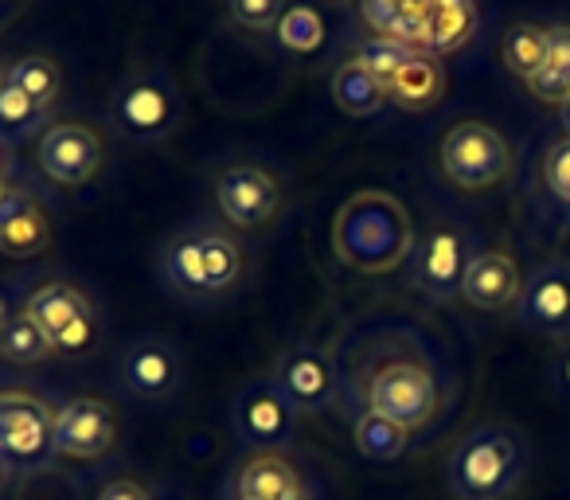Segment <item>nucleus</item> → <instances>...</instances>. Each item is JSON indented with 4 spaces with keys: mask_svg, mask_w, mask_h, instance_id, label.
Listing matches in <instances>:
<instances>
[{
    "mask_svg": "<svg viewBox=\"0 0 570 500\" xmlns=\"http://www.w3.org/2000/svg\"><path fill=\"white\" fill-rule=\"evenodd\" d=\"M341 411H375L414 434L442 414V367L430 341L406 321H360L333 352Z\"/></svg>",
    "mask_w": 570,
    "mask_h": 500,
    "instance_id": "1",
    "label": "nucleus"
},
{
    "mask_svg": "<svg viewBox=\"0 0 570 500\" xmlns=\"http://www.w3.org/2000/svg\"><path fill=\"white\" fill-rule=\"evenodd\" d=\"M160 282L188 305H212L227 297L246 274V251L230 227L196 219L176 227L157 251Z\"/></svg>",
    "mask_w": 570,
    "mask_h": 500,
    "instance_id": "2",
    "label": "nucleus"
},
{
    "mask_svg": "<svg viewBox=\"0 0 570 500\" xmlns=\"http://www.w3.org/2000/svg\"><path fill=\"white\" fill-rule=\"evenodd\" d=\"M333 251L356 274H391L414 255V223L391 192H356L333 219Z\"/></svg>",
    "mask_w": 570,
    "mask_h": 500,
    "instance_id": "3",
    "label": "nucleus"
},
{
    "mask_svg": "<svg viewBox=\"0 0 570 500\" xmlns=\"http://www.w3.org/2000/svg\"><path fill=\"white\" fill-rule=\"evenodd\" d=\"M523 438L504 422H481L453 445L445 477L458 500H504L523 481Z\"/></svg>",
    "mask_w": 570,
    "mask_h": 500,
    "instance_id": "4",
    "label": "nucleus"
},
{
    "mask_svg": "<svg viewBox=\"0 0 570 500\" xmlns=\"http://www.w3.org/2000/svg\"><path fill=\"white\" fill-rule=\"evenodd\" d=\"M106 121H110V129L121 141L157 145L180 129L184 95L165 71L145 67V71H134L129 79L118 82V90L110 98V110H106Z\"/></svg>",
    "mask_w": 570,
    "mask_h": 500,
    "instance_id": "5",
    "label": "nucleus"
},
{
    "mask_svg": "<svg viewBox=\"0 0 570 500\" xmlns=\"http://www.w3.org/2000/svg\"><path fill=\"white\" fill-rule=\"evenodd\" d=\"M24 310L36 317V325L43 329L51 352L59 356H87L98 349V336H102V321L98 310L87 294H82L75 282L63 278H43L28 290Z\"/></svg>",
    "mask_w": 570,
    "mask_h": 500,
    "instance_id": "6",
    "label": "nucleus"
},
{
    "mask_svg": "<svg viewBox=\"0 0 570 500\" xmlns=\"http://www.w3.org/2000/svg\"><path fill=\"white\" fill-rule=\"evenodd\" d=\"M442 173L450 176L453 188L461 192H484L497 188L512 173V149L508 141L484 121H458L442 137Z\"/></svg>",
    "mask_w": 570,
    "mask_h": 500,
    "instance_id": "7",
    "label": "nucleus"
},
{
    "mask_svg": "<svg viewBox=\"0 0 570 500\" xmlns=\"http://www.w3.org/2000/svg\"><path fill=\"white\" fill-rule=\"evenodd\" d=\"M215 204L235 231H262L282 215L285 188L258 160H235L215 176Z\"/></svg>",
    "mask_w": 570,
    "mask_h": 500,
    "instance_id": "8",
    "label": "nucleus"
},
{
    "mask_svg": "<svg viewBox=\"0 0 570 500\" xmlns=\"http://www.w3.org/2000/svg\"><path fill=\"white\" fill-rule=\"evenodd\" d=\"M56 411L32 391H0V465L43 469L51 453Z\"/></svg>",
    "mask_w": 570,
    "mask_h": 500,
    "instance_id": "9",
    "label": "nucleus"
},
{
    "mask_svg": "<svg viewBox=\"0 0 570 500\" xmlns=\"http://www.w3.org/2000/svg\"><path fill=\"white\" fill-rule=\"evenodd\" d=\"M269 380L297 406V414H328L341 406V375L333 352L313 341H297L274 360Z\"/></svg>",
    "mask_w": 570,
    "mask_h": 500,
    "instance_id": "10",
    "label": "nucleus"
},
{
    "mask_svg": "<svg viewBox=\"0 0 570 500\" xmlns=\"http://www.w3.org/2000/svg\"><path fill=\"white\" fill-rule=\"evenodd\" d=\"M230 427L243 445L258 450H285L297 434V406L282 395L274 380H250L235 391Z\"/></svg>",
    "mask_w": 570,
    "mask_h": 500,
    "instance_id": "11",
    "label": "nucleus"
},
{
    "mask_svg": "<svg viewBox=\"0 0 570 500\" xmlns=\"http://www.w3.org/2000/svg\"><path fill=\"white\" fill-rule=\"evenodd\" d=\"M102 134L87 121H51L36 145V165L59 188H82L102 173Z\"/></svg>",
    "mask_w": 570,
    "mask_h": 500,
    "instance_id": "12",
    "label": "nucleus"
},
{
    "mask_svg": "<svg viewBox=\"0 0 570 500\" xmlns=\"http://www.w3.org/2000/svg\"><path fill=\"white\" fill-rule=\"evenodd\" d=\"M118 445V411L106 399L75 395L56 406L51 453L67 461H102Z\"/></svg>",
    "mask_w": 570,
    "mask_h": 500,
    "instance_id": "13",
    "label": "nucleus"
},
{
    "mask_svg": "<svg viewBox=\"0 0 570 500\" xmlns=\"http://www.w3.org/2000/svg\"><path fill=\"white\" fill-rule=\"evenodd\" d=\"M118 375L137 399L168 403L184 388V360L165 336H134L118 352Z\"/></svg>",
    "mask_w": 570,
    "mask_h": 500,
    "instance_id": "14",
    "label": "nucleus"
},
{
    "mask_svg": "<svg viewBox=\"0 0 570 500\" xmlns=\"http://www.w3.org/2000/svg\"><path fill=\"white\" fill-rule=\"evenodd\" d=\"M469 238L453 223H438L414 251V290L430 302H453L469 271Z\"/></svg>",
    "mask_w": 570,
    "mask_h": 500,
    "instance_id": "15",
    "label": "nucleus"
},
{
    "mask_svg": "<svg viewBox=\"0 0 570 500\" xmlns=\"http://www.w3.org/2000/svg\"><path fill=\"white\" fill-rule=\"evenodd\" d=\"M230 500H309V484L282 450H258L238 461Z\"/></svg>",
    "mask_w": 570,
    "mask_h": 500,
    "instance_id": "16",
    "label": "nucleus"
},
{
    "mask_svg": "<svg viewBox=\"0 0 570 500\" xmlns=\"http://www.w3.org/2000/svg\"><path fill=\"white\" fill-rule=\"evenodd\" d=\"M520 321L535 333L562 336L570 333V271L567 266H539L520 290Z\"/></svg>",
    "mask_w": 570,
    "mask_h": 500,
    "instance_id": "17",
    "label": "nucleus"
},
{
    "mask_svg": "<svg viewBox=\"0 0 570 500\" xmlns=\"http://www.w3.org/2000/svg\"><path fill=\"white\" fill-rule=\"evenodd\" d=\"M51 246V215L28 188H12L0 204V255L40 258Z\"/></svg>",
    "mask_w": 570,
    "mask_h": 500,
    "instance_id": "18",
    "label": "nucleus"
},
{
    "mask_svg": "<svg viewBox=\"0 0 570 500\" xmlns=\"http://www.w3.org/2000/svg\"><path fill=\"white\" fill-rule=\"evenodd\" d=\"M520 290H523L520 266L504 251H476L469 258L465 278H461V297L481 313H497L515 305L520 302Z\"/></svg>",
    "mask_w": 570,
    "mask_h": 500,
    "instance_id": "19",
    "label": "nucleus"
},
{
    "mask_svg": "<svg viewBox=\"0 0 570 500\" xmlns=\"http://www.w3.org/2000/svg\"><path fill=\"white\" fill-rule=\"evenodd\" d=\"M422 24H426V56H450V51L465 48L476 32V4L473 0H434L422 9Z\"/></svg>",
    "mask_w": 570,
    "mask_h": 500,
    "instance_id": "20",
    "label": "nucleus"
},
{
    "mask_svg": "<svg viewBox=\"0 0 570 500\" xmlns=\"http://www.w3.org/2000/svg\"><path fill=\"white\" fill-rule=\"evenodd\" d=\"M442 95H445V71L438 63V56H426V51L387 82V102L403 106V110H430V106L442 102Z\"/></svg>",
    "mask_w": 570,
    "mask_h": 500,
    "instance_id": "21",
    "label": "nucleus"
},
{
    "mask_svg": "<svg viewBox=\"0 0 570 500\" xmlns=\"http://www.w3.org/2000/svg\"><path fill=\"white\" fill-rule=\"evenodd\" d=\"M333 98L352 118H372V114H380L383 106H387V90H383L380 79H375L364 63H356V59H348V63H341L333 71Z\"/></svg>",
    "mask_w": 570,
    "mask_h": 500,
    "instance_id": "22",
    "label": "nucleus"
},
{
    "mask_svg": "<svg viewBox=\"0 0 570 500\" xmlns=\"http://www.w3.org/2000/svg\"><path fill=\"white\" fill-rule=\"evenodd\" d=\"M352 442L367 461H395L411 450V430L375 411H352Z\"/></svg>",
    "mask_w": 570,
    "mask_h": 500,
    "instance_id": "23",
    "label": "nucleus"
},
{
    "mask_svg": "<svg viewBox=\"0 0 570 500\" xmlns=\"http://www.w3.org/2000/svg\"><path fill=\"white\" fill-rule=\"evenodd\" d=\"M360 12L375 36H391V40H403L419 51L426 43V24L411 0H360Z\"/></svg>",
    "mask_w": 570,
    "mask_h": 500,
    "instance_id": "24",
    "label": "nucleus"
},
{
    "mask_svg": "<svg viewBox=\"0 0 570 500\" xmlns=\"http://www.w3.org/2000/svg\"><path fill=\"white\" fill-rule=\"evenodd\" d=\"M528 90L539 102L562 106L570 98V24L547 28V63L535 79H528Z\"/></svg>",
    "mask_w": 570,
    "mask_h": 500,
    "instance_id": "25",
    "label": "nucleus"
},
{
    "mask_svg": "<svg viewBox=\"0 0 570 500\" xmlns=\"http://www.w3.org/2000/svg\"><path fill=\"white\" fill-rule=\"evenodd\" d=\"M51 356V344L43 336V329L36 325V317L28 310H12L9 325L0 333V360H9L17 367H36Z\"/></svg>",
    "mask_w": 570,
    "mask_h": 500,
    "instance_id": "26",
    "label": "nucleus"
},
{
    "mask_svg": "<svg viewBox=\"0 0 570 500\" xmlns=\"http://www.w3.org/2000/svg\"><path fill=\"white\" fill-rule=\"evenodd\" d=\"M4 82L17 90H24L36 106L51 110V102L59 98V87H63V71L51 56H20L17 63L4 71Z\"/></svg>",
    "mask_w": 570,
    "mask_h": 500,
    "instance_id": "27",
    "label": "nucleus"
},
{
    "mask_svg": "<svg viewBox=\"0 0 570 500\" xmlns=\"http://www.w3.org/2000/svg\"><path fill=\"white\" fill-rule=\"evenodd\" d=\"M277 43L294 56H317L328 40V24L313 4H289L277 20Z\"/></svg>",
    "mask_w": 570,
    "mask_h": 500,
    "instance_id": "28",
    "label": "nucleus"
},
{
    "mask_svg": "<svg viewBox=\"0 0 570 500\" xmlns=\"http://www.w3.org/2000/svg\"><path fill=\"white\" fill-rule=\"evenodd\" d=\"M500 56H504V67L515 79H535L539 67L547 63V28L512 24L504 32V40H500Z\"/></svg>",
    "mask_w": 570,
    "mask_h": 500,
    "instance_id": "29",
    "label": "nucleus"
},
{
    "mask_svg": "<svg viewBox=\"0 0 570 500\" xmlns=\"http://www.w3.org/2000/svg\"><path fill=\"white\" fill-rule=\"evenodd\" d=\"M48 114L43 106H36L24 90L17 87H0V145H17L24 137H32L40 126H48Z\"/></svg>",
    "mask_w": 570,
    "mask_h": 500,
    "instance_id": "30",
    "label": "nucleus"
},
{
    "mask_svg": "<svg viewBox=\"0 0 570 500\" xmlns=\"http://www.w3.org/2000/svg\"><path fill=\"white\" fill-rule=\"evenodd\" d=\"M419 56H422L419 48H411V43H403V40H391V36H367L356 48V63H364L367 71L380 79L383 90H387V82L395 79L403 67H411Z\"/></svg>",
    "mask_w": 570,
    "mask_h": 500,
    "instance_id": "31",
    "label": "nucleus"
},
{
    "mask_svg": "<svg viewBox=\"0 0 570 500\" xmlns=\"http://www.w3.org/2000/svg\"><path fill=\"white\" fill-rule=\"evenodd\" d=\"M289 0H227V12L246 32H274Z\"/></svg>",
    "mask_w": 570,
    "mask_h": 500,
    "instance_id": "32",
    "label": "nucleus"
},
{
    "mask_svg": "<svg viewBox=\"0 0 570 500\" xmlns=\"http://www.w3.org/2000/svg\"><path fill=\"white\" fill-rule=\"evenodd\" d=\"M543 180H547V188H551V196L570 204V137L551 145V153H547V160H543Z\"/></svg>",
    "mask_w": 570,
    "mask_h": 500,
    "instance_id": "33",
    "label": "nucleus"
},
{
    "mask_svg": "<svg viewBox=\"0 0 570 500\" xmlns=\"http://www.w3.org/2000/svg\"><path fill=\"white\" fill-rule=\"evenodd\" d=\"M95 500H153L149 484L137 481V477H114V481H106L102 489H98Z\"/></svg>",
    "mask_w": 570,
    "mask_h": 500,
    "instance_id": "34",
    "label": "nucleus"
},
{
    "mask_svg": "<svg viewBox=\"0 0 570 500\" xmlns=\"http://www.w3.org/2000/svg\"><path fill=\"white\" fill-rule=\"evenodd\" d=\"M12 192V184H9V160L0 157V204H4V196Z\"/></svg>",
    "mask_w": 570,
    "mask_h": 500,
    "instance_id": "35",
    "label": "nucleus"
},
{
    "mask_svg": "<svg viewBox=\"0 0 570 500\" xmlns=\"http://www.w3.org/2000/svg\"><path fill=\"white\" fill-rule=\"evenodd\" d=\"M9 317H12V310H9V302H4V294H0V333H4V325H9Z\"/></svg>",
    "mask_w": 570,
    "mask_h": 500,
    "instance_id": "36",
    "label": "nucleus"
},
{
    "mask_svg": "<svg viewBox=\"0 0 570 500\" xmlns=\"http://www.w3.org/2000/svg\"><path fill=\"white\" fill-rule=\"evenodd\" d=\"M559 121H562V129H567V134H570V98L559 106Z\"/></svg>",
    "mask_w": 570,
    "mask_h": 500,
    "instance_id": "37",
    "label": "nucleus"
},
{
    "mask_svg": "<svg viewBox=\"0 0 570 500\" xmlns=\"http://www.w3.org/2000/svg\"><path fill=\"white\" fill-rule=\"evenodd\" d=\"M559 375H562V383H567V391H570V352L562 356V364H559Z\"/></svg>",
    "mask_w": 570,
    "mask_h": 500,
    "instance_id": "38",
    "label": "nucleus"
},
{
    "mask_svg": "<svg viewBox=\"0 0 570 500\" xmlns=\"http://www.w3.org/2000/svg\"><path fill=\"white\" fill-rule=\"evenodd\" d=\"M0 87H4V71H0Z\"/></svg>",
    "mask_w": 570,
    "mask_h": 500,
    "instance_id": "39",
    "label": "nucleus"
},
{
    "mask_svg": "<svg viewBox=\"0 0 570 500\" xmlns=\"http://www.w3.org/2000/svg\"><path fill=\"white\" fill-rule=\"evenodd\" d=\"M309 500H313V497H309Z\"/></svg>",
    "mask_w": 570,
    "mask_h": 500,
    "instance_id": "40",
    "label": "nucleus"
}]
</instances>
